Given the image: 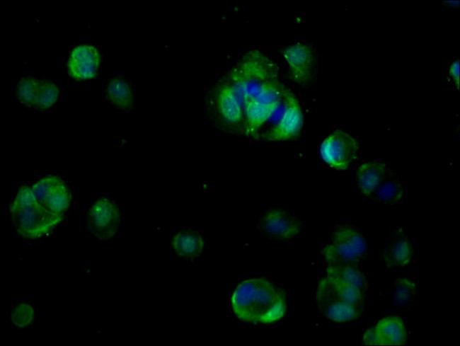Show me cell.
Listing matches in <instances>:
<instances>
[{
    "mask_svg": "<svg viewBox=\"0 0 460 346\" xmlns=\"http://www.w3.org/2000/svg\"><path fill=\"white\" fill-rule=\"evenodd\" d=\"M209 100L211 111L219 125L229 131L241 134V106L226 76L214 86Z\"/></svg>",
    "mask_w": 460,
    "mask_h": 346,
    "instance_id": "obj_5",
    "label": "cell"
},
{
    "mask_svg": "<svg viewBox=\"0 0 460 346\" xmlns=\"http://www.w3.org/2000/svg\"><path fill=\"white\" fill-rule=\"evenodd\" d=\"M86 220L92 235L100 241H108L115 237L120 225L119 206L108 197H100L88 210Z\"/></svg>",
    "mask_w": 460,
    "mask_h": 346,
    "instance_id": "obj_6",
    "label": "cell"
},
{
    "mask_svg": "<svg viewBox=\"0 0 460 346\" xmlns=\"http://www.w3.org/2000/svg\"><path fill=\"white\" fill-rule=\"evenodd\" d=\"M403 195L404 189L400 178L389 168L369 197L392 204L401 201Z\"/></svg>",
    "mask_w": 460,
    "mask_h": 346,
    "instance_id": "obj_15",
    "label": "cell"
},
{
    "mask_svg": "<svg viewBox=\"0 0 460 346\" xmlns=\"http://www.w3.org/2000/svg\"><path fill=\"white\" fill-rule=\"evenodd\" d=\"M316 301L320 311L329 320L346 322L355 320L363 310L345 301L324 276L318 282Z\"/></svg>",
    "mask_w": 460,
    "mask_h": 346,
    "instance_id": "obj_9",
    "label": "cell"
},
{
    "mask_svg": "<svg viewBox=\"0 0 460 346\" xmlns=\"http://www.w3.org/2000/svg\"><path fill=\"white\" fill-rule=\"evenodd\" d=\"M413 253L408 235L403 229L397 228L387 236L380 254L388 267H403L410 263Z\"/></svg>",
    "mask_w": 460,
    "mask_h": 346,
    "instance_id": "obj_12",
    "label": "cell"
},
{
    "mask_svg": "<svg viewBox=\"0 0 460 346\" xmlns=\"http://www.w3.org/2000/svg\"><path fill=\"white\" fill-rule=\"evenodd\" d=\"M304 223L294 213L282 209H274L267 212L260 219L259 228L266 236L287 240L295 237L302 230Z\"/></svg>",
    "mask_w": 460,
    "mask_h": 346,
    "instance_id": "obj_10",
    "label": "cell"
},
{
    "mask_svg": "<svg viewBox=\"0 0 460 346\" xmlns=\"http://www.w3.org/2000/svg\"><path fill=\"white\" fill-rule=\"evenodd\" d=\"M367 246L363 234L350 226H341L322 249L327 265H357L365 257Z\"/></svg>",
    "mask_w": 460,
    "mask_h": 346,
    "instance_id": "obj_4",
    "label": "cell"
},
{
    "mask_svg": "<svg viewBox=\"0 0 460 346\" xmlns=\"http://www.w3.org/2000/svg\"><path fill=\"white\" fill-rule=\"evenodd\" d=\"M100 62L98 50L91 45L82 44L75 47L68 60L71 76L78 80L90 79L96 76Z\"/></svg>",
    "mask_w": 460,
    "mask_h": 346,
    "instance_id": "obj_13",
    "label": "cell"
},
{
    "mask_svg": "<svg viewBox=\"0 0 460 346\" xmlns=\"http://www.w3.org/2000/svg\"><path fill=\"white\" fill-rule=\"evenodd\" d=\"M34 316V308L26 303H21L14 306L11 318L16 328H24L32 324Z\"/></svg>",
    "mask_w": 460,
    "mask_h": 346,
    "instance_id": "obj_23",
    "label": "cell"
},
{
    "mask_svg": "<svg viewBox=\"0 0 460 346\" xmlns=\"http://www.w3.org/2000/svg\"><path fill=\"white\" fill-rule=\"evenodd\" d=\"M449 74L452 77L454 83L456 85V88H459V61L456 60L453 62L449 68Z\"/></svg>",
    "mask_w": 460,
    "mask_h": 346,
    "instance_id": "obj_25",
    "label": "cell"
},
{
    "mask_svg": "<svg viewBox=\"0 0 460 346\" xmlns=\"http://www.w3.org/2000/svg\"><path fill=\"white\" fill-rule=\"evenodd\" d=\"M59 96V90L56 84L51 81L41 80L35 107L38 110H46L57 102Z\"/></svg>",
    "mask_w": 460,
    "mask_h": 346,
    "instance_id": "obj_22",
    "label": "cell"
},
{
    "mask_svg": "<svg viewBox=\"0 0 460 346\" xmlns=\"http://www.w3.org/2000/svg\"><path fill=\"white\" fill-rule=\"evenodd\" d=\"M108 99L118 108L126 110L132 106L133 93L128 81L120 77L111 79L106 89Z\"/></svg>",
    "mask_w": 460,
    "mask_h": 346,
    "instance_id": "obj_20",
    "label": "cell"
},
{
    "mask_svg": "<svg viewBox=\"0 0 460 346\" xmlns=\"http://www.w3.org/2000/svg\"><path fill=\"white\" fill-rule=\"evenodd\" d=\"M231 304L238 318L258 323L279 321L287 308L284 291L264 278H253L241 282L231 295Z\"/></svg>",
    "mask_w": 460,
    "mask_h": 346,
    "instance_id": "obj_2",
    "label": "cell"
},
{
    "mask_svg": "<svg viewBox=\"0 0 460 346\" xmlns=\"http://www.w3.org/2000/svg\"><path fill=\"white\" fill-rule=\"evenodd\" d=\"M38 202L47 210L59 214L69 208L71 192L66 183L56 175H47L31 187Z\"/></svg>",
    "mask_w": 460,
    "mask_h": 346,
    "instance_id": "obj_8",
    "label": "cell"
},
{
    "mask_svg": "<svg viewBox=\"0 0 460 346\" xmlns=\"http://www.w3.org/2000/svg\"><path fill=\"white\" fill-rule=\"evenodd\" d=\"M359 148V142L355 137L341 129H337L322 142L320 154L330 166L345 170L357 158Z\"/></svg>",
    "mask_w": 460,
    "mask_h": 346,
    "instance_id": "obj_7",
    "label": "cell"
},
{
    "mask_svg": "<svg viewBox=\"0 0 460 346\" xmlns=\"http://www.w3.org/2000/svg\"><path fill=\"white\" fill-rule=\"evenodd\" d=\"M374 329L378 345H400L406 342L407 332L400 317L384 318L377 323Z\"/></svg>",
    "mask_w": 460,
    "mask_h": 346,
    "instance_id": "obj_14",
    "label": "cell"
},
{
    "mask_svg": "<svg viewBox=\"0 0 460 346\" xmlns=\"http://www.w3.org/2000/svg\"><path fill=\"white\" fill-rule=\"evenodd\" d=\"M391 288L395 311H408L415 303L418 294L417 283L408 277H399L392 282Z\"/></svg>",
    "mask_w": 460,
    "mask_h": 346,
    "instance_id": "obj_18",
    "label": "cell"
},
{
    "mask_svg": "<svg viewBox=\"0 0 460 346\" xmlns=\"http://www.w3.org/2000/svg\"><path fill=\"white\" fill-rule=\"evenodd\" d=\"M172 247L177 255L184 258H195L202 252L205 246L203 236L198 232L183 230L172 238Z\"/></svg>",
    "mask_w": 460,
    "mask_h": 346,
    "instance_id": "obj_16",
    "label": "cell"
},
{
    "mask_svg": "<svg viewBox=\"0 0 460 346\" xmlns=\"http://www.w3.org/2000/svg\"><path fill=\"white\" fill-rule=\"evenodd\" d=\"M326 275L335 281L355 287L367 292V281L357 265H327Z\"/></svg>",
    "mask_w": 460,
    "mask_h": 346,
    "instance_id": "obj_19",
    "label": "cell"
},
{
    "mask_svg": "<svg viewBox=\"0 0 460 346\" xmlns=\"http://www.w3.org/2000/svg\"><path fill=\"white\" fill-rule=\"evenodd\" d=\"M10 212L15 231L29 239L47 236L64 218V214H54L45 209L36 199L23 204L12 202Z\"/></svg>",
    "mask_w": 460,
    "mask_h": 346,
    "instance_id": "obj_3",
    "label": "cell"
},
{
    "mask_svg": "<svg viewBox=\"0 0 460 346\" xmlns=\"http://www.w3.org/2000/svg\"><path fill=\"white\" fill-rule=\"evenodd\" d=\"M41 85V80L32 77H23L18 83L16 95L24 105L35 107Z\"/></svg>",
    "mask_w": 460,
    "mask_h": 346,
    "instance_id": "obj_21",
    "label": "cell"
},
{
    "mask_svg": "<svg viewBox=\"0 0 460 346\" xmlns=\"http://www.w3.org/2000/svg\"><path fill=\"white\" fill-rule=\"evenodd\" d=\"M389 168L386 163L377 161L367 162L360 166L356 177L362 192L369 197Z\"/></svg>",
    "mask_w": 460,
    "mask_h": 346,
    "instance_id": "obj_17",
    "label": "cell"
},
{
    "mask_svg": "<svg viewBox=\"0 0 460 346\" xmlns=\"http://www.w3.org/2000/svg\"><path fill=\"white\" fill-rule=\"evenodd\" d=\"M289 67V76L297 84L306 86L313 79L315 54L307 44L297 42L282 51Z\"/></svg>",
    "mask_w": 460,
    "mask_h": 346,
    "instance_id": "obj_11",
    "label": "cell"
},
{
    "mask_svg": "<svg viewBox=\"0 0 460 346\" xmlns=\"http://www.w3.org/2000/svg\"><path fill=\"white\" fill-rule=\"evenodd\" d=\"M226 76L241 106L242 134L262 141H283L300 132L303 125L300 105L280 81L274 61L252 50Z\"/></svg>",
    "mask_w": 460,
    "mask_h": 346,
    "instance_id": "obj_1",
    "label": "cell"
},
{
    "mask_svg": "<svg viewBox=\"0 0 460 346\" xmlns=\"http://www.w3.org/2000/svg\"><path fill=\"white\" fill-rule=\"evenodd\" d=\"M363 342L368 345H378L374 326L368 329L363 335Z\"/></svg>",
    "mask_w": 460,
    "mask_h": 346,
    "instance_id": "obj_24",
    "label": "cell"
}]
</instances>
